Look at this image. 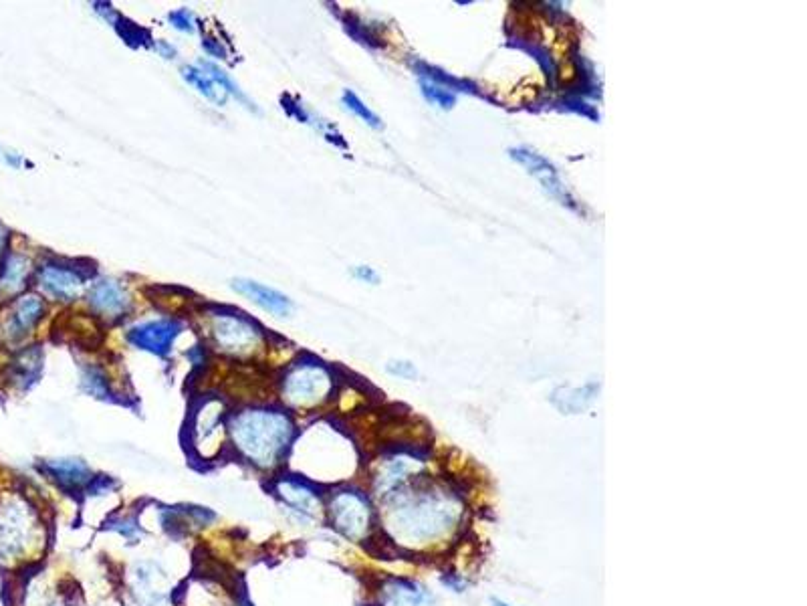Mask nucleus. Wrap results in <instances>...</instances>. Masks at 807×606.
I'll use <instances>...</instances> for the list:
<instances>
[{"mask_svg": "<svg viewBox=\"0 0 807 606\" xmlns=\"http://www.w3.org/2000/svg\"><path fill=\"white\" fill-rule=\"evenodd\" d=\"M228 441L251 467L273 473L285 465L297 439L295 419L287 409L247 407L226 417Z\"/></svg>", "mask_w": 807, "mask_h": 606, "instance_id": "nucleus-1", "label": "nucleus"}, {"mask_svg": "<svg viewBox=\"0 0 807 606\" xmlns=\"http://www.w3.org/2000/svg\"><path fill=\"white\" fill-rule=\"evenodd\" d=\"M386 530L400 544L420 546L438 540L458 510L452 501L432 491H408V485L386 499Z\"/></svg>", "mask_w": 807, "mask_h": 606, "instance_id": "nucleus-2", "label": "nucleus"}, {"mask_svg": "<svg viewBox=\"0 0 807 606\" xmlns=\"http://www.w3.org/2000/svg\"><path fill=\"white\" fill-rule=\"evenodd\" d=\"M47 530L29 497L11 493L0 501V560L27 564L43 554Z\"/></svg>", "mask_w": 807, "mask_h": 606, "instance_id": "nucleus-3", "label": "nucleus"}, {"mask_svg": "<svg viewBox=\"0 0 807 606\" xmlns=\"http://www.w3.org/2000/svg\"><path fill=\"white\" fill-rule=\"evenodd\" d=\"M202 330L210 348L235 360L255 358L267 346V334L259 322L230 308L204 310Z\"/></svg>", "mask_w": 807, "mask_h": 606, "instance_id": "nucleus-4", "label": "nucleus"}, {"mask_svg": "<svg viewBox=\"0 0 807 606\" xmlns=\"http://www.w3.org/2000/svg\"><path fill=\"white\" fill-rule=\"evenodd\" d=\"M331 392L329 368L313 358H299L289 364L279 380V394L289 413H311L329 400Z\"/></svg>", "mask_w": 807, "mask_h": 606, "instance_id": "nucleus-5", "label": "nucleus"}, {"mask_svg": "<svg viewBox=\"0 0 807 606\" xmlns=\"http://www.w3.org/2000/svg\"><path fill=\"white\" fill-rule=\"evenodd\" d=\"M226 407L218 396L200 398L188 419V445L198 461H214L226 445Z\"/></svg>", "mask_w": 807, "mask_h": 606, "instance_id": "nucleus-6", "label": "nucleus"}, {"mask_svg": "<svg viewBox=\"0 0 807 606\" xmlns=\"http://www.w3.org/2000/svg\"><path fill=\"white\" fill-rule=\"evenodd\" d=\"M325 516L331 528L352 542H364L374 530V508L358 489H335L325 501Z\"/></svg>", "mask_w": 807, "mask_h": 606, "instance_id": "nucleus-7", "label": "nucleus"}, {"mask_svg": "<svg viewBox=\"0 0 807 606\" xmlns=\"http://www.w3.org/2000/svg\"><path fill=\"white\" fill-rule=\"evenodd\" d=\"M273 493L281 501L283 510L299 526H315L325 514V501L319 487L297 475L285 473L273 481Z\"/></svg>", "mask_w": 807, "mask_h": 606, "instance_id": "nucleus-8", "label": "nucleus"}, {"mask_svg": "<svg viewBox=\"0 0 807 606\" xmlns=\"http://www.w3.org/2000/svg\"><path fill=\"white\" fill-rule=\"evenodd\" d=\"M91 275V265L81 267L77 261L67 259H47L35 269L39 289L47 297L63 303L77 301L87 289Z\"/></svg>", "mask_w": 807, "mask_h": 606, "instance_id": "nucleus-9", "label": "nucleus"}, {"mask_svg": "<svg viewBox=\"0 0 807 606\" xmlns=\"http://www.w3.org/2000/svg\"><path fill=\"white\" fill-rule=\"evenodd\" d=\"M126 584L136 606H164L172 594V580L156 560H138L132 564Z\"/></svg>", "mask_w": 807, "mask_h": 606, "instance_id": "nucleus-10", "label": "nucleus"}, {"mask_svg": "<svg viewBox=\"0 0 807 606\" xmlns=\"http://www.w3.org/2000/svg\"><path fill=\"white\" fill-rule=\"evenodd\" d=\"M87 306L95 318H101L105 322H120L124 320L134 306V299L128 291V287L113 279V277H101L95 279L87 287Z\"/></svg>", "mask_w": 807, "mask_h": 606, "instance_id": "nucleus-11", "label": "nucleus"}, {"mask_svg": "<svg viewBox=\"0 0 807 606\" xmlns=\"http://www.w3.org/2000/svg\"><path fill=\"white\" fill-rule=\"evenodd\" d=\"M47 314V303L41 295L25 293L9 303L7 312L0 318V336L7 344L23 342Z\"/></svg>", "mask_w": 807, "mask_h": 606, "instance_id": "nucleus-12", "label": "nucleus"}, {"mask_svg": "<svg viewBox=\"0 0 807 606\" xmlns=\"http://www.w3.org/2000/svg\"><path fill=\"white\" fill-rule=\"evenodd\" d=\"M184 324L178 318H160V320H148L142 324H136L134 328L128 330L126 340L148 354L154 356H168L172 352V346L176 338L180 336Z\"/></svg>", "mask_w": 807, "mask_h": 606, "instance_id": "nucleus-13", "label": "nucleus"}, {"mask_svg": "<svg viewBox=\"0 0 807 606\" xmlns=\"http://www.w3.org/2000/svg\"><path fill=\"white\" fill-rule=\"evenodd\" d=\"M39 471L63 493L75 495L85 493V489L95 479L91 467L75 457H59V459H45L39 463Z\"/></svg>", "mask_w": 807, "mask_h": 606, "instance_id": "nucleus-14", "label": "nucleus"}, {"mask_svg": "<svg viewBox=\"0 0 807 606\" xmlns=\"http://www.w3.org/2000/svg\"><path fill=\"white\" fill-rule=\"evenodd\" d=\"M230 287H233L239 295L247 297L251 303H255V306L261 308L263 312H269L277 318H287L293 312L291 297H287L275 287L263 285L253 279H233L230 281Z\"/></svg>", "mask_w": 807, "mask_h": 606, "instance_id": "nucleus-15", "label": "nucleus"}, {"mask_svg": "<svg viewBox=\"0 0 807 606\" xmlns=\"http://www.w3.org/2000/svg\"><path fill=\"white\" fill-rule=\"evenodd\" d=\"M511 156H513L519 164H523V166L527 168V172H529L531 176H535V178L541 182V186H543L551 196L559 198L561 205L573 207V198L567 194L563 182L559 180V174H557L555 166H553L549 160H545L543 156H539L537 152L527 150V148L511 150Z\"/></svg>", "mask_w": 807, "mask_h": 606, "instance_id": "nucleus-16", "label": "nucleus"}, {"mask_svg": "<svg viewBox=\"0 0 807 606\" xmlns=\"http://www.w3.org/2000/svg\"><path fill=\"white\" fill-rule=\"evenodd\" d=\"M158 516H160L162 530H166L174 538L192 534L194 530H200V528H206L216 518L210 510L196 508V505H176V508H162L158 512Z\"/></svg>", "mask_w": 807, "mask_h": 606, "instance_id": "nucleus-17", "label": "nucleus"}, {"mask_svg": "<svg viewBox=\"0 0 807 606\" xmlns=\"http://www.w3.org/2000/svg\"><path fill=\"white\" fill-rule=\"evenodd\" d=\"M33 265L25 253H9L0 265V295L13 297L27 287Z\"/></svg>", "mask_w": 807, "mask_h": 606, "instance_id": "nucleus-18", "label": "nucleus"}, {"mask_svg": "<svg viewBox=\"0 0 807 606\" xmlns=\"http://www.w3.org/2000/svg\"><path fill=\"white\" fill-rule=\"evenodd\" d=\"M41 370H43V352L37 346H33L17 354V358L9 366V378L19 388H29L31 384L37 382Z\"/></svg>", "mask_w": 807, "mask_h": 606, "instance_id": "nucleus-19", "label": "nucleus"}, {"mask_svg": "<svg viewBox=\"0 0 807 606\" xmlns=\"http://www.w3.org/2000/svg\"><path fill=\"white\" fill-rule=\"evenodd\" d=\"M198 67H200L226 95H233L243 108H247V110L253 112V114H259V108L255 106V101L241 89V85H239L233 77H230L222 67H218L216 63H210V61H200Z\"/></svg>", "mask_w": 807, "mask_h": 606, "instance_id": "nucleus-20", "label": "nucleus"}, {"mask_svg": "<svg viewBox=\"0 0 807 606\" xmlns=\"http://www.w3.org/2000/svg\"><path fill=\"white\" fill-rule=\"evenodd\" d=\"M81 390L97 400H115V396H118L109 374L97 364H87L81 368Z\"/></svg>", "mask_w": 807, "mask_h": 606, "instance_id": "nucleus-21", "label": "nucleus"}, {"mask_svg": "<svg viewBox=\"0 0 807 606\" xmlns=\"http://www.w3.org/2000/svg\"><path fill=\"white\" fill-rule=\"evenodd\" d=\"M384 594V606H430V596L426 590L410 582H390Z\"/></svg>", "mask_w": 807, "mask_h": 606, "instance_id": "nucleus-22", "label": "nucleus"}, {"mask_svg": "<svg viewBox=\"0 0 807 606\" xmlns=\"http://www.w3.org/2000/svg\"><path fill=\"white\" fill-rule=\"evenodd\" d=\"M182 79L192 85L200 95H204L208 101L216 106H224L226 104V93L198 67V65H184L180 69Z\"/></svg>", "mask_w": 807, "mask_h": 606, "instance_id": "nucleus-23", "label": "nucleus"}, {"mask_svg": "<svg viewBox=\"0 0 807 606\" xmlns=\"http://www.w3.org/2000/svg\"><path fill=\"white\" fill-rule=\"evenodd\" d=\"M65 332L63 334H69V338L75 342V344H85V346H95L99 340H101V336H99V330L95 328V320L89 316V318H85V316H81V314H75L73 318H69L67 322H65V328H63Z\"/></svg>", "mask_w": 807, "mask_h": 606, "instance_id": "nucleus-24", "label": "nucleus"}, {"mask_svg": "<svg viewBox=\"0 0 807 606\" xmlns=\"http://www.w3.org/2000/svg\"><path fill=\"white\" fill-rule=\"evenodd\" d=\"M105 530L118 534L120 538H124L128 544H136L142 540L144 528L140 524V520L136 516H124V514H115L111 518H107L105 522Z\"/></svg>", "mask_w": 807, "mask_h": 606, "instance_id": "nucleus-25", "label": "nucleus"}, {"mask_svg": "<svg viewBox=\"0 0 807 606\" xmlns=\"http://www.w3.org/2000/svg\"><path fill=\"white\" fill-rule=\"evenodd\" d=\"M111 27L115 29V33H118V35H120L130 47H134V49H138V47H152V45H154V39L150 37V33H148L146 29H142V27H138L136 23L124 19L122 15L118 17V21H115Z\"/></svg>", "mask_w": 807, "mask_h": 606, "instance_id": "nucleus-26", "label": "nucleus"}, {"mask_svg": "<svg viewBox=\"0 0 807 606\" xmlns=\"http://www.w3.org/2000/svg\"><path fill=\"white\" fill-rule=\"evenodd\" d=\"M341 104H343L345 110L352 112L354 116H358V118H360L364 124H368L370 128H376V130L382 128V120L364 104V101H362L354 91L345 89L343 95H341Z\"/></svg>", "mask_w": 807, "mask_h": 606, "instance_id": "nucleus-27", "label": "nucleus"}, {"mask_svg": "<svg viewBox=\"0 0 807 606\" xmlns=\"http://www.w3.org/2000/svg\"><path fill=\"white\" fill-rule=\"evenodd\" d=\"M420 87H422V93H424V97L430 101V104L440 106V108H444V110H448V108L454 106L456 99H454L452 91L446 89V87H442L440 83L428 79L426 75L420 77Z\"/></svg>", "mask_w": 807, "mask_h": 606, "instance_id": "nucleus-28", "label": "nucleus"}, {"mask_svg": "<svg viewBox=\"0 0 807 606\" xmlns=\"http://www.w3.org/2000/svg\"><path fill=\"white\" fill-rule=\"evenodd\" d=\"M281 106H283L285 114L291 116L293 120H297V122H301V124L313 126L315 116L305 110V106L301 104V101H299L297 97H293V95H283V97H281Z\"/></svg>", "mask_w": 807, "mask_h": 606, "instance_id": "nucleus-29", "label": "nucleus"}, {"mask_svg": "<svg viewBox=\"0 0 807 606\" xmlns=\"http://www.w3.org/2000/svg\"><path fill=\"white\" fill-rule=\"evenodd\" d=\"M168 21L176 31H182V33H188V35L196 33V29H198L196 15L190 9H178V11L170 13Z\"/></svg>", "mask_w": 807, "mask_h": 606, "instance_id": "nucleus-30", "label": "nucleus"}, {"mask_svg": "<svg viewBox=\"0 0 807 606\" xmlns=\"http://www.w3.org/2000/svg\"><path fill=\"white\" fill-rule=\"evenodd\" d=\"M386 370H388L390 374H394V376H400V378H416V368H414V364H410V362L394 360V362H390V364L386 366Z\"/></svg>", "mask_w": 807, "mask_h": 606, "instance_id": "nucleus-31", "label": "nucleus"}, {"mask_svg": "<svg viewBox=\"0 0 807 606\" xmlns=\"http://www.w3.org/2000/svg\"><path fill=\"white\" fill-rule=\"evenodd\" d=\"M352 275H354L358 281H364V283H370V285H378V283H380V275H378L372 267H368V265H358V267H354V269H352Z\"/></svg>", "mask_w": 807, "mask_h": 606, "instance_id": "nucleus-32", "label": "nucleus"}, {"mask_svg": "<svg viewBox=\"0 0 807 606\" xmlns=\"http://www.w3.org/2000/svg\"><path fill=\"white\" fill-rule=\"evenodd\" d=\"M202 47L206 49L208 55L218 57V59H226V51H224V47H222V43H220L218 39H214V37L204 39V41H202Z\"/></svg>", "mask_w": 807, "mask_h": 606, "instance_id": "nucleus-33", "label": "nucleus"}, {"mask_svg": "<svg viewBox=\"0 0 807 606\" xmlns=\"http://www.w3.org/2000/svg\"><path fill=\"white\" fill-rule=\"evenodd\" d=\"M9 243H11V231L3 223H0V265H3V261L11 253Z\"/></svg>", "mask_w": 807, "mask_h": 606, "instance_id": "nucleus-34", "label": "nucleus"}, {"mask_svg": "<svg viewBox=\"0 0 807 606\" xmlns=\"http://www.w3.org/2000/svg\"><path fill=\"white\" fill-rule=\"evenodd\" d=\"M152 49H154V51H156L160 57H164V59H174V57H176V47H174V45H170L168 41L158 39V41H154Z\"/></svg>", "mask_w": 807, "mask_h": 606, "instance_id": "nucleus-35", "label": "nucleus"}, {"mask_svg": "<svg viewBox=\"0 0 807 606\" xmlns=\"http://www.w3.org/2000/svg\"><path fill=\"white\" fill-rule=\"evenodd\" d=\"M5 160L13 168H23V164H25V158L21 154H17V152H5Z\"/></svg>", "mask_w": 807, "mask_h": 606, "instance_id": "nucleus-36", "label": "nucleus"}, {"mask_svg": "<svg viewBox=\"0 0 807 606\" xmlns=\"http://www.w3.org/2000/svg\"><path fill=\"white\" fill-rule=\"evenodd\" d=\"M239 606H253V602H251L249 598H241V600H239Z\"/></svg>", "mask_w": 807, "mask_h": 606, "instance_id": "nucleus-37", "label": "nucleus"}, {"mask_svg": "<svg viewBox=\"0 0 807 606\" xmlns=\"http://www.w3.org/2000/svg\"><path fill=\"white\" fill-rule=\"evenodd\" d=\"M493 604H495V606H509V604H505V602H499V600H493Z\"/></svg>", "mask_w": 807, "mask_h": 606, "instance_id": "nucleus-38", "label": "nucleus"}]
</instances>
